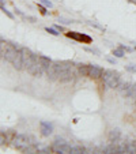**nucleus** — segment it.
Returning <instances> with one entry per match:
<instances>
[{"instance_id": "1", "label": "nucleus", "mask_w": 136, "mask_h": 154, "mask_svg": "<svg viewBox=\"0 0 136 154\" xmlns=\"http://www.w3.org/2000/svg\"><path fill=\"white\" fill-rule=\"evenodd\" d=\"M59 70V81L67 83L75 78V64L72 61H55Z\"/></svg>"}, {"instance_id": "2", "label": "nucleus", "mask_w": 136, "mask_h": 154, "mask_svg": "<svg viewBox=\"0 0 136 154\" xmlns=\"http://www.w3.org/2000/svg\"><path fill=\"white\" fill-rule=\"evenodd\" d=\"M12 142H14L12 143L14 147L18 149V150H20V151H25V153H34V151H38L37 146L33 145L32 138L27 137V135H25V134L17 135Z\"/></svg>"}, {"instance_id": "3", "label": "nucleus", "mask_w": 136, "mask_h": 154, "mask_svg": "<svg viewBox=\"0 0 136 154\" xmlns=\"http://www.w3.org/2000/svg\"><path fill=\"white\" fill-rule=\"evenodd\" d=\"M102 79H104V83L106 85V87H110V89H117V86L120 85V74L117 71L105 70Z\"/></svg>"}, {"instance_id": "4", "label": "nucleus", "mask_w": 136, "mask_h": 154, "mask_svg": "<svg viewBox=\"0 0 136 154\" xmlns=\"http://www.w3.org/2000/svg\"><path fill=\"white\" fill-rule=\"evenodd\" d=\"M55 153H72V146L70 143H67L63 138L57 137L55 139V143L52 146Z\"/></svg>"}, {"instance_id": "5", "label": "nucleus", "mask_w": 136, "mask_h": 154, "mask_svg": "<svg viewBox=\"0 0 136 154\" xmlns=\"http://www.w3.org/2000/svg\"><path fill=\"white\" fill-rule=\"evenodd\" d=\"M22 53H23V68L26 71H29V68L32 67V64L37 55H34V53L30 49H27V48H22Z\"/></svg>"}, {"instance_id": "6", "label": "nucleus", "mask_w": 136, "mask_h": 154, "mask_svg": "<svg viewBox=\"0 0 136 154\" xmlns=\"http://www.w3.org/2000/svg\"><path fill=\"white\" fill-rule=\"evenodd\" d=\"M67 37L72 38L75 41H79V42H83V44H90L93 41V38L90 37L87 34H82V33H78V32H68L67 33Z\"/></svg>"}, {"instance_id": "7", "label": "nucleus", "mask_w": 136, "mask_h": 154, "mask_svg": "<svg viewBox=\"0 0 136 154\" xmlns=\"http://www.w3.org/2000/svg\"><path fill=\"white\" fill-rule=\"evenodd\" d=\"M104 75V68L97 66V64H89V78H102Z\"/></svg>"}, {"instance_id": "8", "label": "nucleus", "mask_w": 136, "mask_h": 154, "mask_svg": "<svg viewBox=\"0 0 136 154\" xmlns=\"http://www.w3.org/2000/svg\"><path fill=\"white\" fill-rule=\"evenodd\" d=\"M40 125H41V135H42V137H49V135L52 134V131H53V124L52 123L41 122Z\"/></svg>"}, {"instance_id": "9", "label": "nucleus", "mask_w": 136, "mask_h": 154, "mask_svg": "<svg viewBox=\"0 0 136 154\" xmlns=\"http://www.w3.org/2000/svg\"><path fill=\"white\" fill-rule=\"evenodd\" d=\"M120 138H121V131H120L119 128H113V130L110 131V134H109L110 143H117L120 140Z\"/></svg>"}, {"instance_id": "10", "label": "nucleus", "mask_w": 136, "mask_h": 154, "mask_svg": "<svg viewBox=\"0 0 136 154\" xmlns=\"http://www.w3.org/2000/svg\"><path fill=\"white\" fill-rule=\"evenodd\" d=\"M78 72L82 76H89V64H78Z\"/></svg>"}, {"instance_id": "11", "label": "nucleus", "mask_w": 136, "mask_h": 154, "mask_svg": "<svg viewBox=\"0 0 136 154\" xmlns=\"http://www.w3.org/2000/svg\"><path fill=\"white\" fill-rule=\"evenodd\" d=\"M84 151H86V149L83 146H72V153L79 154V153H84Z\"/></svg>"}, {"instance_id": "12", "label": "nucleus", "mask_w": 136, "mask_h": 154, "mask_svg": "<svg viewBox=\"0 0 136 154\" xmlns=\"http://www.w3.org/2000/svg\"><path fill=\"white\" fill-rule=\"evenodd\" d=\"M113 55L116 56V57H122V56H124V49H122V48L114 49V51H113Z\"/></svg>"}, {"instance_id": "13", "label": "nucleus", "mask_w": 136, "mask_h": 154, "mask_svg": "<svg viewBox=\"0 0 136 154\" xmlns=\"http://www.w3.org/2000/svg\"><path fill=\"white\" fill-rule=\"evenodd\" d=\"M47 30L48 33H49V34H53V35H59V30L57 29H52V27H47Z\"/></svg>"}, {"instance_id": "14", "label": "nucleus", "mask_w": 136, "mask_h": 154, "mask_svg": "<svg viewBox=\"0 0 136 154\" xmlns=\"http://www.w3.org/2000/svg\"><path fill=\"white\" fill-rule=\"evenodd\" d=\"M38 10H40V12H41V15H47L48 14V11H47V8L44 7V4H38Z\"/></svg>"}, {"instance_id": "15", "label": "nucleus", "mask_w": 136, "mask_h": 154, "mask_svg": "<svg viewBox=\"0 0 136 154\" xmlns=\"http://www.w3.org/2000/svg\"><path fill=\"white\" fill-rule=\"evenodd\" d=\"M2 11H3L4 14H6V15H7V17H8V18H11V19H12V18H14V15H12L11 12H10L8 10H7V8H6V7H4V6H2Z\"/></svg>"}, {"instance_id": "16", "label": "nucleus", "mask_w": 136, "mask_h": 154, "mask_svg": "<svg viewBox=\"0 0 136 154\" xmlns=\"http://www.w3.org/2000/svg\"><path fill=\"white\" fill-rule=\"evenodd\" d=\"M41 4H44L45 7H49V8H50V7H53V4L50 3L49 0H41Z\"/></svg>"}, {"instance_id": "17", "label": "nucleus", "mask_w": 136, "mask_h": 154, "mask_svg": "<svg viewBox=\"0 0 136 154\" xmlns=\"http://www.w3.org/2000/svg\"><path fill=\"white\" fill-rule=\"evenodd\" d=\"M125 70L129 71V72H136V67H133V66H127V67H125Z\"/></svg>"}, {"instance_id": "18", "label": "nucleus", "mask_w": 136, "mask_h": 154, "mask_svg": "<svg viewBox=\"0 0 136 154\" xmlns=\"http://www.w3.org/2000/svg\"><path fill=\"white\" fill-rule=\"evenodd\" d=\"M55 29H57L59 32H64V27H63V26H60V25H56Z\"/></svg>"}, {"instance_id": "19", "label": "nucleus", "mask_w": 136, "mask_h": 154, "mask_svg": "<svg viewBox=\"0 0 136 154\" xmlns=\"http://www.w3.org/2000/svg\"><path fill=\"white\" fill-rule=\"evenodd\" d=\"M107 60H109V63H112V64H114V63H116V61L113 60V59H107Z\"/></svg>"}, {"instance_id": "20", "label": "nucleus", "mask_w": 136, "mask_h": 154, "mask_svg": "<svg viewBox=\"0 0 136 154\" xmlns=\"http://www.w3.org/2000/svg\"><path fill=\"white\" fill-rule=\"evenodd\" d=\"M131 2H133V3H136V0H131Z\"/></svg>"}, {"instance_id": "21", "label": "nucleus", "mask_w": 136, "mask_h": 154, "mask_svg": "<svg viewBox=\"0 0 136 154\" xmlns=\"http://www.w3.org/2000/svg\"><path fill=\"white\" fill-rule=\"evenodd\" d=\"M135 49H136V47H135Z\"/></svg>"}]
</instances>
